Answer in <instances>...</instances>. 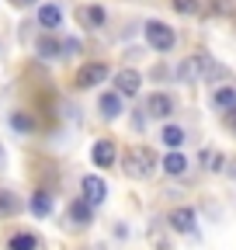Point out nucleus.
<instances>
[{
	"instance_id": "obj_1",
	"label": "nucleus",
	"mask_w": 236,
	"mask_h": 250,
	"mask_svg": "<svg viewBox=\"0 0 236 250\" xmlns=\"http://www.w3.org/2000/svg\"><path fill=\"white\" fill-rule=\"evenodd\" d=\"M122 170L132 177V181H146L153 170H157V156L150 146H129L122 153Z\"/></svg>"
},
{
	"instance_id": "obj_2",
	"label": "nucleus",
	"mask_w": 236,
	"mask_h": 250,
	"mask_svg": "<svg viewBox=\"0 0 236 250\" xmlns=\"http://www.w3.org/2000/svg\"><path fill=\"white\" fill-rule=\"evenodd\" d=\"M209 70H212V56L209 52H195V56H188L181 66H177V80H181V83H195V80H205Z\"/></svg>"
},
{
	"instance_id": "obj_3",
	"label": "nucleus",
	"mask_w": 236,
	"mask_h": 250,
	"mask_svg": "<svg viewBox=\"0 0 236 250\" xmlns=\"http://www.w3.org/2000/svg\"><path fill=\"white\" fill-rule=\"evenodd\" d=\"M146 42H150L153 49H160V52H170L177 35H174V28H167L163 21H150L146 24Z\"/></svg>"
},
{
	"instance_id": "obj_4",
	"label": "nucleus",
	"mask_w": 236,
	"mask_h": 250,
	"mask_svg": "<svg viewBox=\"0 0 236 250\" xmlns=\"http://www.w3.org/2000/svg\"><path fill=\"white\" fill-rule=\"evenodd\" d=\"M104 80H108V66H104V62H83V66L77 70V77H73V83L80 90L94 87V83H104Z\"/></svg>"
},
{
	"instance_id": "obj_5",
	"label": "nucleus",
	"mask_w": 236,
	"mask_h": 250,
	"mask_svg": "<svg viewBox=\"0 0 236 250\" xmlns=\"http://www.w3.org/2000/svg\"><path fill=\"white\" fill-rule=\"evenodd\" d=\"M139 87H142V77H139L136 70H118V77H115V90L122 94V98H136Z\"/></svg>"
},
{
	"instance_id": "obj_6",
	"label": "nucleus",
	"mask_w": 236,
	"mask_h": 250,
	"mask_svg": "<svg viewBox=\"0 0 236 250\" xmlns=\"http://www.w3.org/2000/svg\"><path fill=\"white\" fill-rule=\"evenodd\" d=\"M80 188H83V198L91 202V205H101V202L108 198V184H104L101 177H94V174H87V177L80 181Z\"/></svg>"
},
{
	"instance_id": "obj_7",
	"label": "nucleus",
	"mask_w": 236,
	"mask_h": 250,
	"mask_svg": "<svg viewBox=\"0 0 236 250\" xmlns=\"http://www.w3.org/2000/svg\"><path fill=\"white\" fill-rule=\"evenodd\" d=\"M167 226L177 229V233H195V208H188V205L174 208V212L167 215Z\"/></svg>"
},
{
	"instance_id": "obj_8",
	"label": "nucleus",
	"mask_w": 236,
	"mask_h": 250,
	"mask_svg": "<svg viewBox=\"0 0 236 250\" xmlns=\"http://www.w3.org/2000/svg\"><path fill=\"white\" fill-rule=\"evenodd\" d=\"M142 111L150 115V118H167L174 111V101H170V94H150L142 104Z\"/></svg>"
},
{
	"instance_id": "obj_9",
	"label": "nucleus",
	"mask_w": 236,
	"mask_h": 250,
	"mask_svg": "<svg viewBox=\"0 0 236 250\" xmlns=\"http://www.w3.org/2000/svg\"><path fill=\"white\" fill-rule=\"evenodd\" d=\"M91 156H94V164H98V167H111L118 153H115V143H111V139H98Z\"/></svg>"
},
{
	"instance_id": "obj_10",
	"label": "nucleus",
	"mask_w": 236,
	"mask_h": 250,
	"mask_svg": "<svg viewBox=\"0 0 236 250\" xmlns=\"http://www.w3.org/2000/svg\"><path fill=\"white\" fill-rule=\"evenodd\" d=\"M24 205H21V198L11 191V188H0V219H11V215H18Z\"/></svg>"
},
{
	"instance_id": "obj_11",
	"label": "nucleus",
	"mask_w": 236,
	"mask_h": 250,
	"mask_svg": "<svg viewBox=\"0 0 236 250\" xmlns=\"http://www.w3.org/2000/svg\"><path fill=\"white\" fill-rule=\"evenodd\" d=\"M77 21H80L83 28H98V24H104V7L87 4V7H80V11H77Z\"/></svg>"
},
{
	"instance_id": "obj_12",
	"label": "nucleus",
	"mask_w": 236,
	"mask_h": 250,
	"mask_svg": "<svg viewBox=\"0 0 236 250\" xmlns=\"http://www.w3.org/2000/svg\"><path fill=\"white\" fill-rule=\"evenodd\" d=\"M39 24H42L45 31L59 28V24H63V14H59V7H56V4H45V7H39Z\"/></svg>"
},
{
	"instance_id": "obj_13",
	"label": "nucleus",
	"mask_w": 236,
	"mask_h": 250,
	"mask_svg": "<svg viewBox=\"0 0 236 250\" xmlns=\"http://www.w3.org/2000/svg\"><path fill=\"white\" fill-rule=\"evenodd\" d=\"M212 104H216L219 111H233V108H236V90H233V87H219V90L212 94Z\"/></svg>"
},
{
	"instance_id": "obj_14",
	"label": "nucleus",
	"mask_w": 236,
	"mask_h": 250,
	"mask_svg": "<svg viewBox=\"0 0 236 250\" xmlns=\"http://www.w3.org/2000/svg\"><path fill=\"white\" fill-rule=\"evenodd\" d=\"M101 115L104 118H118V115H122V94H104V98H101Z\"/></svg>"
},
{
	"instance_id": "obj_15",
	"label": "nucleus",
	"mask_w": 236,
	"mask_h": 250,
	"mask_svg": "<svg viewBox=\"0 0 236 250\" xmlns=\"http://www.w3.org/2000/svg\"><path fill=\"white\" fill-rule=\"evenodd\" d=\"M39 56H45V59H59V56H63V42H59V39H52V35H45V39H39Z\"/></svg>"
},
{
	"instance_id": "obj_16",
	"label": "nucleus",
	"mask_w": 236,
	"mask_h": 250,
	"mask_svg": "<svg viewBox=\"0 0 236 250\" xmlns=\"http://www.w3.org/2000/svg\"><path fill=\"white\" fill-rule=\"evenodd\" d=\"M28 208H32V215H49L52 212V195L49 191H35L32 202H28Z\"/></svg>"
},
{
	"instance_id": "obj_17",
	"label": "nucleus",
	"mask_w": 236,
	"mask_h": 250,
	"mask_svg": "<svg viewBox=\"0 0 236 250\" xmlns=\"http://www.w3.org/2000/svg\"><path fill=\"white\" fill-rule=\"evenodd\" d=\"M163 170L170 174V177H181L184 170H188V160L181 153H170V156H163Z\"/></svg>"
},
{
	"instance_id": "obj_18",
	"label": "nucleus",
	"mask_w": 236,
	"mask_h": 250,
	"mask_svg": "<svg viewBox=\"0 0 236 250\" xmlns=\"http://www.w3.org/2000/svg\"><path fill=\"white\" fill-rule=\"evenodd\" d=\"M35 247H39V240L32 233H18V236L7 240V250H35Z\"/></svg>"
},
{
	"instance_id": "obj_19",
	"label": "nucleus",
	"mask_w": 236,
	"mask_h": 250,
	"mask_svg": "<svg viewBox=\"0 0 236 250\" xmlns=\"http://www.w3.org/2000/svg\"><path fill=\"white\" fill-rule=\"evenodd\" d=\"M70 215H73V223H91V202L87 198H77L70 205Z\"/></svg>"
},
{
	"instance_id": "obj_20",
	"label": "nucleus",
	"mask_w": 236,
	"mask_h": 250,
	"mask_svg": "<svg viewBox=\"0 0 236 250\" xmlns=\"http://www.w3.org/2000/svg\"><path fill=\"white\" fill-rule=\"evenodd\" d=\"M160 139H163V143L174 149V146H181V143H184V129H181V125H167Z\"/></svg>"
},
{
	"instance_id": "obj_21",
	"label": "nucleus",
	"mask_w": 236,
	"mask_h": 250,
	"mask_svg": "<svg viewBox=\"0 0 236 250\" xmlns=\"http://www.w3.org/2000/svg\"><path fill=\"white\" fill-rule=\"evenodd\" d=\"M170 7L177 14H198L201 11V0H170Z\"/></svg>"
},
{
	"instance_id": "obj_22",
	"label": "nucleus",
	"mask_w": 236,
	"mask_h": 250,
	"mask_svg": "<svg viewBox=\"0 0 236 250\" xmlns=\"http://www.w3.org/2000/svg\"><path fill=\"white\" fill-rule=\"evenodd\" d=\"M11 125H14L18 132H32V129H35V118L24 115V111H18V115H11Z\"/></svg>"
},
{
	"instance_id": "obj_23",
	"label": "nucleus",
	"mask_w": 236,
	"mask_h": 250,
	"mask_svg": "<svg viewBox=\"0 0 236 250\" xmlns=\"http://www.w3.org/2000/svg\"><path fill=\"white\" fill-rule=\"evenodd\" d=\"M150 236H153L157 250H170V240L163 236V223H150Z\"/></svg>"
},
{
	"instance_id": "obj_24",
	"label": "nucleus",
	"mask_w": 236,
	"mask_h": 250,
	"mask_svg": "<svg viewBox=\"0 0 236 250\" xmlns=\"http://www.w3.org/2000/svg\"><path fill=\"white\" fill-rule=\"evenodd\" d=\"M212 11L222 14V18H233L236 14V4H233V0H212Z\"/></svg>"
},
{
	"instance_id": "obj_25",
	"label": "nucleus",
	"mask_w": 236,
	"mask_h": 250,
	"mask_svg": "<svg viewBox=\"0 0 236 250\" xmlns=\"http://www.w3.org/2000/svg\"><path fill=\"white\" fill-rule=\"evenodd\" d=\"M73 52H80V42L77 39H66L63 42V56H73Z\"/></svg>"
},
{
	"instance_id": "obj_26",
	"label": "nucleus",
	"mask_w": 236,
	"mask_h": 250,
	"mask_svg": "<svg viewBox=\"0 0 236 250\" xmlns=\"http://www.w3.org/2000/svg\"><path fill=\"white\" fill-rule=\"evenodd\" d=\"M226 125H229V129H236V108H233V111H226Z\"/></svg>"
},
{
	"instance_id": "obj_27",
	"label": "nucleus",
	"mask_w": 236,
	"mask_h": 250,
	"mask_svg": "<svg viewBox=\"0 0 236 250\" xmlns=\"http://www.w3.org/2000/svg\"><path fill=\"white\" fill-rule=\"evenodd\" d=\"M11 4H14V7H32L35 0H11Z\"/></svg>"
},
{
	"instance_id": "obj_28",
	"label": "nucleus",
	"mask_w": 236,
	"mask_h": 250,
	"mask_svg": "<svg viewBox=\"0 0 236 250\" xmlns=\"http://www.w3.org/2000/svg\"><path fill=\"white\" fill-rule=\"evenodd\" d=\"M229 174H233V177H236V160H233V164H229Z\"/></svg>"
},
{
	"instance_id": "obj_29",
	"label": "nucleus",
	"mask_w": 236,
	"mask_h": 250,
	"mask_svg": "<svg viewBox=\"0 0 236 250\" xmlns=\"http://www.w3.org/2000/svg\"><path fill=\"white\" fill-rule=\"evenodd\" d=\"M0 160H4V149H0Z\"/></svg>"
}]
</instances>
